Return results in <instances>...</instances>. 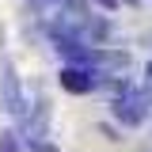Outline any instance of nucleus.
I'll return each instance as SVG.
<instances>
[{
  "label": "nucleus",
  "instance_id": "obj_3",
  "mask_svg": "<svg viewBox=\"0 0 152 152\" xmlns=\"http://www.w3.org/2000/svg\"><path fill=\"white\" fill-rule=\"evenodd\" d=\"M31 148H34V152H53L50 145H46V141H38V145H31Z\"/></svg>",
  "mask_w": 152,
  "mask_h": 152
},
{
  "label": "nucleus",
  "instance_id": "obj_2",
  "mask_svg": "<svg viewBox=\"0 0 152 152\" xmlns=\"http://www.w3.org/2000/svg\"><path fill=\"white\" fill-rule=\"evenodd\" d=\"M0 148H4V152H19V145H15V133H4V137H0Z\"/></svg>",
  "mask_w": 152,
  "mask_h": 152
},
{
  "label": "nucleus",
  "instance_id": "obj_4",
  "mask_svg": "<svg viewBox=\"0 0 152 152\" xmlns=\"http://www.w3.org/2000/svg\"><path fill=\"white\" fill-rule=\"evenodd\" d=\"M95 4H103V8H118V0H95Z\"/></svg>",
  "mask_w": 152,
  "mask_h": 152
},
{
  "label": "nucleus",
  "instance_id": "obj_1",
  "mask_svg": "<svg viewBox=\"0 0 152 152\" xmlns=\"http://www.w3.org/2000/svg\"><path fill=\"white\" fill-rule=\"evenodd\" d=\"M4 110L8 114H23V99H19V80L12 61H4Z\"/></svg>",
  "mask_w": 152,
  "mask_h": 152
}]
</instances>
